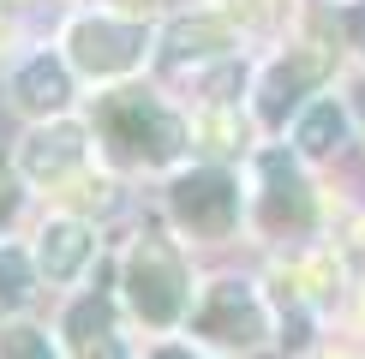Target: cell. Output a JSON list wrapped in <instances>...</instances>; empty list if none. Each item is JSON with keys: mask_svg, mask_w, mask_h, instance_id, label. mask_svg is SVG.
<instances>
[{"mask_svg": "<svg viewBox=\"0 0 365 359\" xmlns=\"http://www.w3.org/2000/svg\"><path fill=\"white\" fill-rule=\"evenodd\" d=\"M96 132L108 144L114 162L126 168H168V162L186 150V126L162 96L150 90H114V96L96 102Z\"/></svg>", "mask_w": 365, "mask_h": 359, "instance_id": "1", "label": "cell"}, {"mask_svg": "<svg viewBox=\"0 0 365 359\" xmlns=\"http://www.w3.org/2000/svg\"><path fill=\"white\" fill-rule=\"evenodd\" d=\"M120 288H126V306L138 311V323L150 329H174L192 318V276L186 258H180L174 239L162 234H138L120 264Z\"/></svg>", "mask_w": 365, "mask_h": 359, "instance_id": "2", "label": "cell"}, {"mask_svg": "<svg viewBox=\"0 0 365 359\" xmlns=\"http://www.w3.org/2000/svg\"><path fill=\"white\" fill-rule=\"evenodd\" d=\"M150 60V30L138 19H114V12H84V19L66 24V66L78 78L114 84L132 78Z\"/></svg>", "mask_w": 365, "mask_h": 359, "instance_id": "3", "label": "cell"}, {"mask_svg": "<svg viewBox=\"0 0 365 359\" xmlns=\"http://www.w3.org/2000/svg\"><path fill=\"white\" fill-rule=\"evenodd\" d=\"M252 222L264 239H299L317 228L312 186L287 150H264L257 156V192H252Z\"/></svg>", "mask_w": 365, "mask_h": 359, "instance_id": "4", "label": "cell"}, {"mask_svg": "<svg viewBox=\"0 0 365 359\" xmlns=\"http://www.w3.org/2000/svg\"><path fill=\"white\" fill-rule=\"evenodd\" d=\"M186 323H192L197 341H210V348L252 353L257 341L269 335V306H264V293H257L252 281H210Z\"/></svg>", "mask_w": 365, "mask_h": 359, "instance_id": "5", "label": "cell"}, {"mask_svg": "<svg viewBox=\"0 0 365 359\" xmlns=\"http://www.w3.org/2000/svg\"><path fill=\"white\" fill-rule=\"evenodd\" d=\"M168 216L186 228L192 239H227L240 222V180L222 168H192L174 174L168 186Z\"/></svg>", "mask_w": 365, "mask_h": 359, "instance_id": "6", "label": "cell"}, {"mask_svg": "<svg viewBox=\"0 0 365 359\" xmlns=\"http://www.w3.org/2000/svg\"><path fill=\"white\" fill-rule=\"evenodd\" d=\"M329 66H336V54H329L324 42H294L287 54H276L269 72L257 78V120H264V126H282L287 114H299L306 96L329 78Z\"/></svg>", "mask_w": 365, "mask_h": 359, "instance_id": "7", "label": "cell"}, {"mask_svg": "<svg viewBox=\"0 0 365 359\" xmlns=\"http://www.w3.org/2000/svg\"><path fill=\"white\" fill-rule=\"evenodd\" d=\"M90 132L78 120H42V126L24 132L19 144V174L30 186H66V180L84 174V156H90Z\"/></svg>", "mask_w": 365, "mask_h": 359, "instance_id": "8", "label": "cell"}, {"mask_svg": "<svg viewBox=\"0 0 365 359\" xmlns=\"http://www.w3.org/2000/svg\"><path fill=\"white\" fill-rule=\"evenodd\" d=\"M240 48V24L222 19V12H186V19H174L162 30V60L168 66H222V60H234Z\"/></svg>", "mask_w": 365, "mask_h": 359, "instance_id": "9", "label": "cell"}, {"mask_svg": "<svg viewBox=\"0 0 365 359\" xmlns=\"http://www.w3.org/2000/svg\"><path fill=\"white\" fill-rule=\"evenodd\" d=\"M90 251H96V234H90L84 216H48V222H42V234H36V269L48 281H72L90 264Z\"/></svg>", "mask_w": 365, "mask_h": 359, "instance_id": "10", "label": "cell"}, {"mask_svg": "<svg viewBox=\"0 0 365 359\" xmlns=\"http://www.w3.org/2000/svg\"><path fill=\"white\" fill-rule=\"evenodd\" d=\"M12 102H19L24 114H36V120H60L66 102H72V66H60L48 54L24 60V66L12 72Z\"/></svg>", "mask_w": 365, "mask_h": 359, "instance_id": "11", "label": "cell"}, {"mask_svg": "<svg viewBox=\"0 0 365 359\" xmlns=\"http://www.w3.org/2000/svg\"><path fill=\"white\" fill-rule=\"evenodd\" d=\"M66 353L72 359H126V341H120V329H114V306L102 293H90L78 299V306L66 311Z\"/></svg>", "mask_w": 365, "mask_h": 359, "instance_id": "12", "label": "cell"}, {"mask_svg": "<svg viewBox=\"0 0 365 359\" xmlns=\"http://www.w3.org/2000/svg\"><path fill=\"white\" fill-rule=\"evenodd\" d=\"M341 132H347V108L336 96H317V102H306L299 108V120H294V144H299V156H329V150L341 144Z\"/></svg>", "mask_w": 365, "mask_h": 359, "instance_id": "13", "label": "cell"}, {"mask_svg": "<svg viewBox=\"0 0 365 359\" xmlns=\"http://www.w3.org/2000/svg\"><path fill=\"white\" fill-rule=\"evenodd\" d=\"M0 359H60V348L36 323H6L0 329Z\"/></svg>", "mask_w": 365, "mask_h": 359, "instance_id": "14", "label": "cell"}, {"mask_svg": "<svg viewBox=\"0 0 365 359\" xmlns=\"http://www.w3.org/2000/svg\"><path fill=\"white\" fill-rule=\"evenodd\" d=\"M24 293H30V264H24V251H19V246H0V311L24 306Z\"/></svg>", "mask_w": 365, "mask_h": 359, "instance_id": "15", "label": "cell"}, {"mask_svg": "<svg viewBox=\"0 0 365 359\" xmlns=\"http://www.w3.org/2000/svg\"><path fill=\"white\" fill-rule=\"evenodd\" d=\"M287 12H294V0H234V24L264 30V36L287 24Z\"/></svg>", "mask_w": 365, "mask_h": 359, "instance_id": "16", "label": "cell"}, {"mask_svg": "<svg viewBox=\"0 0 365 359\" xmlns=\"http://www.w3.org/2000/svg\"><path fill=\"white\" fill-rule=\"evenodd\" d=\"M336 19H341V30H347V42H354V54H365V0H341Z\"/></svg>", "mask_w": 365, "mask_h": 359, "instance_id": "17", "label": "cell"}, {"mask_svg": "<svg viewBox=\"0 0 365 359\" xmlns=\"http://www.w3.org/2000/svg\"><path fill=\"white\" fill-rule=\"evenodd\" d=\"M144 359H204V353H192V348H174V341H168V348H150Z\"/></svg>", "mask_w": 365, "mask_h": 359, "instance_id": "18", "label": "cell"}, {"mask_svg": "<svg viewBox=\"0 0 365 359\" xmlns=\"http://www.w3.org/2000/svg\"><path fill=\"white\" fill-rule=\"evenodd\" d=\"M12 204H19V192H12V180H6V174H0V222H6V216H12Z\"/></svg>", "mask_w": 365, "mask_h": 359, "instance_id": "19", "label": "cell"}, {"mask_svg": "<svg viewBox=\"0 0 365 359\" xmlns=\"http://www.w3.org/2000/svg\"><path fill=\"white\" fill-rule=\"evenodd\" d=\"M108 6H114V12H150L156 0H108Z\"/></svg>", "mask_w": 365, "mask_h": 359, "instance_id": "20", "label": "cell"}, {"mask_svg": "<svg viewBox=\"0 0 365 359\" xmlns=\"http://www.w3.org/2000/svg\"><path fill=\"white\" fill-rule=\"evenodd\" d=\"M324 359H365V353H359V348H329Z\"/></svg>", "mask_w": 365, "mask_h": 359, "instance_id": "21", "label": "cell"}, {"mask_svg": "<svg viewBox=\"0 0 365 359\" xmlns=\"http://www.w3.org/2000/svg\"><path fill=\"white\" fill-rule=\"evenodd\" d=\"M6 36H12V24H6V19H0V48H6Z\"/></svg>", "mask_w": 365, "mask_h": 359, "instance_id": "22", "label": "cell"}, {"mask_svg": "<svg viewBox=\"0 0 365 359\" xmlns=\"http://www.w3.org/2000/svg\"><path fill=\"white\" fill-rule=\"evenodd\" d=\"M354 108H359V126H365V90H359V102H354Z\"/></svg>", "mask_w": 365, "mask_h": 359, "instance_id": "23", "label": "cell"}]
</instances>
